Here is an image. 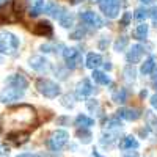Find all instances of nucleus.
I'll use <instances>...</instances> for the list:
<instances>
[{
    "label": "nucleus",
    "instance_id": "obj_32",
    "mask_svg": "<svg viewBox=\"0 0 157 157\" xmlns=\"http://www.w3.org/2000/svg\"><path fill=\"white\" fill-rule=\"evenodd\" d=\"M85 36V29H82V27H78L74 33H71V38L72 39H80V38H83Z\"/></svg>",
    "mask_w": 157,
    "mask_h": 157
},
{
    "label": "nucleus",
    "instance_id": "obj_48",
    "mask_svg": "<svg viewBox=\"0 0 157 157\" xmlns=\"http://www.w3.org/2000/svg\"><path fill=\"white\" fill-rule=\"evenodd\" d=\"M2 152H5V151H3V148H2V146H0V154H2Z\"/></svg>",
    "mask_w": 157,
    "mask_h": 157
},
{
    "label": "nucleus",
    "instance_id": "obj_41",
    "mask_svg": "<svg viewBox=\"0 0 157 157\" xmlns=\"http://www.w3.org/2000/svg\"><path fill=\"white\" fill-rule=\"evenodd\" d=\"M104 66H105V69H109V71L112 69V64H110V63H105V64H104Z\"/></svg>",
    "mask_w": 157,
    "mask_h": 157
},
{
    "label": "nucleus",
    "instance_id": "obj_36",
    "mask_svg": "<svg viewBox=\"0 0 157 157\" xmlns=\"http://www.w3.org/2000/svg\"><path fill=\"white\" fill-rule=\"evenodd\" d=\"M120 126H121V123H120V121H116V120L109 121V127H110V129H120Z\"/></svg>",
    "mask_w": 157,
    "mask_h": 157
},
{
    "label": "nucleus",
    "instance_id": "obj_28",
    "mask_svg": "<svg viewBox=\"0 0 157 157\" xmlns=\"http://www.w3.org/2000/svg\"><path fill=\"white\" fill-rule=\"evenodd\" d=\"M124 75H126V80L127 82L135 80V69H134V66H127L124 69Z\"/></svg>",
    "mask_w": 157,
    "mask_h": 157
},
{
    "label": "nucleus",
    "instance_id": "obj_24",
    "mask_svg": "<svg viewBox=\"0 0 157 157\" xmlns=\"http://www.w3.org/2000/svg\"><path fill=\"white\" fill-rule=\"evenodd\" d=\"M134 36H135L137 39H145V38L148 36V25H146V24L138 25V27L134 30Z\"/></svg>",
    "mask_w": 157,
    "mask_h": 157
},
{
    "label": "nucleus",
    "instance_id": "obj_47",
    "mask_svg": "<svg viewBox=\"0 0 157 157\" xmlns=\"http://www.w3.org/2000/svg\"><path fill=\"white\" fill-rule=\"evenodd\" d=\"M124 157H137V154H134V155H124Z\"/></svg>",
    "mask_w": 157,
    "mask_h": 157
},
{
    "label": "nucleus",
    "instance_id": "obj_6",
    "mask_svg": "<svg viewBox=\"0 0 157 157\" xmlns=\"http://www.w3.org/2000/svg\"><path fill=\"white\" fill-rule=\"evenodd\" d=\"M22 96H24V90H19V88H14V86H8L0 93V102L10 104V102H14V101L21 99Z\"/></svg>",
    "mask_w": 157,
    "mask_h": 157
},
{
    "label": "nucleus",
    "instance_id": "obj_39",
    "mask_svg": "<svg viewBox=\"0 0 157 157\" xmlns=\"http://www.w3.org/2000/svg\"><path fill=\"white\" fill-rule=\"evenodd\" d=\"M6 2H8V0H0V8L5 6V5H6Z\"/></svg>",
    "mask_w": 157,
    "mask_h": 157
},
{
    "label": "nucleus",
    "instance_id": "obj_18",
    "mask_svg": "<svg viewBox=\"0 0 157 157\" xmlns=\"http://www.w3.org/2000/svg\"><path fill=\"white\" fill-rule=\"evenodd\" d=\"M72 24H74V16L68 11H63V14H60V25L64 29H69L72 27Z\"/></svg>",
    "mask_w": 157,
    "mask_h": 157
},
{
    "label": "nucleus",
    "instance_id": "obj_13",
    "mask_svg": "<svg viewBox=\"0 0 157 157\" xmlns=\"http://www.w3.org/2000/svg\"><path fill=\"white\" fill-rule=\"evenodd\" d=\"M33 32H35L36 35H39V36H50L54 30H52V25H50V22L43 21V22H39V24H36V25H35Z\"/></svg>",
    "mask_w": 157,
    "mask_h": 157
},
{
    "label": "nucleus",
    "instance_id": "obj_46",
    "mask_svg": "<svg viewBox=\"0 0 157 157\" xmlns=\"http://www.w3.org/2000/svg\"><path fill=\"white\" fill-rule=\"evenodd\" d=\"M140 2H143V3H149L151 0H140Z\"/></svg>",
    "mask_w": 157,
    "mask_h": 157
},
{
    "label": "nucleus",
    "instance_id": "obj_16",
    "mask_svg": "<svg viewBox=\"0 0 157 157\" xmlns=\"http://www.w3.org/2000/svg\"><path fill=\"white\" fill-rule=\"evenodd\" d=\"M93 124H94V120L90 118V116H86V115H78L75 118V126H78L80 129H86V127L93 126Z\"/></svg>",
    "mask_w": 157,
    "mask_h": 157
},
{
    "label": "nucleus",
    "instance_id": "obj_1",
    "mask_svg": "<svg viewBox=\"0 0 157 157\" xmlns=\"http://www.w3.org/2000/svg\"><path fill=\"white\" fill-rule=\"evenodd\" d=\"M5 120L11 121L14 126H33L36 123V112L30 105H19L8 112Z\"/></svg>",
    "mask_w": 157,
    "mask_h": 157
},
{
    "label": "nucleus",
    "instance_id": "obj_21",
    "mask_svg": "<svg viewBox=\"0 0 157 157\" xmlns=\"http://www.w3.org/2000/svg\"><path fill=\"white\" fill-rule=\"evenodd\" d=\"M29 138V134L27 132H10L8 134V140H11V141H14V143H22V141H25Z\"/></svg>",
    "mask_w": 157,
    "mask_h": 157
},
{
    "label": "nucleus",
    "instance_id": "obj_4",
    "mask_svg": "<svg viewBox=\"0 0 157 157\" xmlns=\"http://www.w3.org/2000/svg\"><path fill=\"white\" fill-rule=\"evenodd\" d=\"M68 140H69V134L66 132V130H55L49 138V148L57 152L66 145Z\"/></svg>",
    "mask_w": 157,
    "mask_h": 157
},
{
    "label": "nucleus",
    "instance_id": "obj_22",
    "mask_svg": "<svg viewBox=\"0 0 157 157\" xmlns=\"http://www.w3.org/2000/svg\"><path fill=\"white\" fill-rule=\"evenodd\" d=\"M77 138L80 140L82 143H85V145H86V143L91 141L93 135H91V132H90L88 129H78V130H77Z\"/></svg>",
    "mask_w": 157,
    "mask_h": 157
},
{
    "label": "nucleus",
    "instance_id": "obj_12",
    "mask_svg": "<svg viewBox=\"0 0 157 157\" xmlns=\"http://www.w3.org/2000/svg\"><path fill=\"white\" fill-rule=\"evenodd\" d=\"M141 55H143V47L140 44H135V46H132V49L127 52V61L132 63V66H134L135 63H138L141 60Z\"/></svg>",
    "mask_w": 157,
    "mask_h": 157
},
{
    "label": "nucleus",
    "instance_id": "obj_42",
    "mask_svg": "<svg viewBox=\"0 0 157 157\" xmlns=\"http://www.w3.org/2000/svg\"><path fill=\"white\" fill-rule=\"evenodd\" d=\"M80 2H82V0H71L72 5H77V3H80Z\"/></svg>",
    "mask_w": 157,
    "mask_h": 157
},
{
    "label": "nucleus",
    "instance_id": "obj_43",
    "mask_svg": "<svg viewBox=\"0 0 157 157\" xmlns=\"http://www.w3.org/2000/svg\"><path fill=\"white\" fill-rule=\"evenodd\" d=\"M30 157H44V155H41V154H33V155H32V154H30Z\"/></svg>",
    "mask_w": 157,
    "mask_h": 157
},
{
    "label": "nucleus",
    "instance_id": "obj_34",
    "mask_svg": "<svg viewBox=\"0 0 157 157\" xmlns=\"http://www.w3.org/2000/svg\"><path fill=\"white\" fill-rule=\"evenodd\" d=\"M130 19H132V13L130 11H127V13H124V16H123V19H121V25H129V22H130Z\"/></svg>",
    "mask_w": 157,
    "mask_h": 157
},
{
    "label": "nucleus",
    "instance_id": "obj_11",
    "mask_svg": "<svg viewBox=\"0 0 157 157\" xmlns=\"http://www.w3.org/2000/svg\"><path fill=\"white\" fill-rule=\"evenodd\" d=\"M118 116L124 118L127 121H137L141 116V112L138 109H121V110H118Z\"/></svg>",
    "mask_w": 157,
    "mask_h": 157
},
{
    "label": "nucleus",
    "instance_id": "obj_19",
    "mask_svg": "<svg viewBox=\"0 0 157 157\" xmlns=\"http://www.w3.org/2000/svg\"><path fill=\"white\" fill-rule=\"evenodd\" d=\"M93 78L94 82L99 85H109L110 83V78L105 72H101V71H93Z\"/></svg>",
    "mask_w": 157,
    "mask_h": 157
},
{
    "label": "nucleus",
    "instance_id": "obj_30",
    "mask_svg": "<svg viewBox=\"0 0 157 157\" xmlns=\"http://www.w3.org/2000/svg\"><path fill=\"white\" fill-rule=\"evenodd\" d=\"M43 8H44V3L32 6V8H30V13H29L30 17H36V16H39V14H41V11H43Z\"/></svg>",
    "mask_w": 157,
    "mask_h": 157
},
{
    "label": "nucleus",
    "instance_id": "obj_9",
    "mask_svg": "<svg viewBox=\"0 0 157 157\" xmlns=\"http://www.w3.org/2000/svg\"><path fill=\"white\" fill-rule=\"evenodd\" d=\"M30 66H32L35 71H38V72H47V71L50 69L49 61H47L44 57H39V55L30 58Z\"/></svg>",
    "mask_w": 157,
    "mask_h": 157
},
{
    "label": "nucleus",
    "instance_id": "obj_33",
    "mask_svg": "<svg viewBox=\"0 0 157 157\" xmlns=\"http://www.w3.org/2000/svg\"><path fill=\"white\" fill-rule=\"evenodd\" d=\"M86 105H88V109L90 110H99V102L98 101H94V99H90L88 102H86Z\"/></svg>",
    "mask_w": 157,
    "mask_h": 157
},
{
    "label": "nucleus",
    "instance_id": "obj_35",
    "mask_svg": "<svg viewBox=\"0 0 157 157\" xmlns=\"http://www.w3.org/2000/svg\"><path fill=\"white\" fill-rule=\"evenodd\" d=\"M72 101H74L72 96H69V94H68V96H64V98H63V105H64V107H72V105H74V102H72Z\"/></svg>",
    "mask_w": 157,
    "mask_h": 157
},
{
    "label": "nucleus",
    "instance_id": "obj_8",
    "mask_svg": "<svg viewBox=\"0 0 157 157\" xmlns=\"http://www.w3.org/2000/svg\"><path fill=\"white\" fill-rule=\"evenodd\" d=\"M80 19H82V22H85L86 25H91V27H96V29L104 27V21L96 14L94 11H83V13H80Z\"/></svg>",
    "mask_w": 157,
    "mask_h": 157
},
{
    "label": "nucleus",
    "instance_id": "obj_2",
    "mask_svg": "<svg viewBox=\"0 0 157 157\" xmlns=\"http://www.w3.org/2000/svg\"><path fill=\"white\" fill-rule=\"evenodd\" d=\"M19 47V38L10 32L0 33V52L2 54H14V50Z\"/></svg>",
    "mask_w": 157,
    "mask_h": 157
},
{
    "label": "nucleus",
    "instance_id": "obj_44",
    "mask_svg": "<svg viewBox=\"0 0 157 157\" xmlns=\"http://www.w3.org/2000/svg\"><path fill=\"white\" fill-rule=\"evenodd\" d=\"M17 157H30V154H21V155H17Z\"/></svg>",
    "mask_w": 157,
    "mask_h": 157
},
{
    "label": "nucleus",
    "instance_id": "obj_38",
    "mask_svg": "<svg viewBox=\"0 0 157 157\" xmlns=\"http://www.w3.org/2000/svg\"><path fill=\"white\" fill-rule=\"evenodd\" d=\"M151 105H152L154 109H157V94H154V96L151 98Z\"/></svg>",
    "mask_w": 157,
    "mask_h": 157
},
{
    "label": "nucleus",
    "instance_id": "obj_27",
    "mask_svg": "<svg viewBox=\"0 0 157 157\" xmlns=\"http://www.w3.org/2000/svg\"><path fill=\"white\" fill-rule=\"evenodd\" d=\"M146 120H148V126H149V129L152 130L154 134H157V118H155L151 112H146Z\"/></svg>",
    "mask_w": 157,
    "mask_h": 157
},
{
    "label": "nucleus",
    "instance_id": "obj_49",
    "mask_svg": "<svg viewBox=\"0 0 157 157\" xmlns=\"http://www.w3.org/2000/svg\"><path fill=\"white\" fill-rule=\"evenodd\" d=\"M91 2H101V0H91Z\"/></svg>",
    "mask_w": 157,
    "mask_h": 157
},
{
    "label": "nucleus",
    "instance_id": "obj_31",
    "mask_svg": "<svg viewBox=\"0 0 157 157\" xmlns=\"http://www.w3.org/2000/svg\"><path fill=\"white\" fill-rule=\"evenodd\" d=\"M146 17H148V10L138 8V10L135 11V19H137V21H143V19H146Z\"/></svg>",
    "mask_w": 157,
    "mask_h": 157
},
{
    "label": "nucleus",
    "instance_id": "obj_7",
    "mask_svg": "<svg viewBox=\"0 0 157 157\" xmlns=\"http://www.w3.org/2000/svg\"><path fill=\"white\" fill-rule=\"evenodd\" d=\"M63 57H64V60H66L68 68H71V69H74V68L77 66V64L82 61L80 52H78L77 49H74V47L64 49V50H63Z\"/></svg>",
    "mask_w": 157,
    "mask_h": 157
},
{
    "label": "nucleus",
    "instance_id": "obj_29",
    "mask_svg": "<svg viewBox=\"0 0 157 157\" xmlns=\"http://www.w3.org/2000/svg\"><path fill=\"white\" fill-rule=\"evenodd\" d=\"M46 11L49 13L50 16H55V17H57V16H60L58 13H57V11H60V6H58L57 3H54V2H52V3H49V5H47Z\"/></svg>",
    "mask_w": 157,
    "mask_h": 157
},
{
    "label": "nucleus",
    "instance_id": "obj_40",
    "mask_svg": "<svg viewBox=\"0 0 157 157\" xmlns=\"http://www.w3.org/2000/svg\"><path fill=\"white\" fill-rule=\"evenodd\" d=\"M154 86H155V90H157V72H155V75H154Z\"/></svg>",
    "mask_w": 157,
    "mask_h": 157
},
{
    "label": "nucleus",
    "instance_id": "obj_26",
    "mask_svg": "<svg viewBox=\"0 0 157 157\" xmlns=\"http://www.w3.org/2000/svg\"><path fill=\"white\" fill-rule=\"evenodd\" d=\"M127 43H129V38L127 36H120L116 39V43H115V50H118V52H121V50H124L126 49V46H127Z\"/></svg>",
    "mask_w": 157,
    "mask_h": 157
},
{
    "label": "nucleus",
    "instance_id": "obj_20",
    "mask_svg": "<svg viewBox=\"0 0 157 157\" xmlns=\"http://www.w3.org/2000/svg\"><path fill=\"white\" fill-rule=\"evenodd\" d=\"M154 68H155V60H154V57H149L145 63L141 64V74L148 75V74H151L154 71Z\"/></svg>",
    "mask_w": 157,
    "mask_h": 157
},
{
    "label": "nucleus",
    "instance_id": "obj_15",
    "mask_svg": "<svg viewBox=\"0 0 157 157\" xmlns=\"http://www.w3.org/2000/svg\"><path fill=\"white\" fill-rule=\"evenodd\" d=\"M99 64H102V57L99 54H93V52H91V54L86 55V68L94 69Z\"/></svg>",
    "mask_w": 157,
    "mask_h": 157
},
{
    "label": "nucleus",
    "instance_id": "obj_23",
    "mask_svg": "<svg viewBox=\"0 0 157 157\" xmlns=\"http://www.w3.org/2000/svg\"><path fill=\"white\" fill-rule=\"evenodd\" d=\"M113 101L116 104H124L127 101V91L124 88H120L118 91H115L113 93Z\"/></svg>",
    "mask_w": 157,
    "mask_h": 157
},
{
    "label": "nucleus",
    "instance_id": "obj_3",
    "mask_svg": "<svg viewBox=\"0 0 157 157\" xmlns=\"http://www.w3.org/2000/svg\"><path fill=\"white\" fill-rule=\"evenodd\" d=\"M36 88H38V91L43 96L50 98V99L52 98H57L60 94V86L55 82L47 80V78H39V80L36 82Z\"/></svg>",
    "mask_w": 157,
    "mask_h": 157
},
{
    "label": "nucleus",
    "instance_id": "obj_17",
    "mask_svg": "<svg viewBox=\"0 0 157 157\" xmlns=\"http://www.w3.org/2000/svg\"><path fill=\"white\" fill-rule=\"evenodd\" d=\"M121 149H137L138 148V141L134 137H124L123 141L120 143Z\"/></svg>",
    "mask_w": 157,
    "mask_h": 157
},
{
    "label": "nucleus",
    "instance_id": "obj_45",
    "mask_svg": "<svg viewBox=\"0 0 157 157\" xmlns=\"http://www.w3.org/2000/svg\"><path fill=\"white\" fill-rule=\"evenodd\" d=\"M93 157H101V155H99V154H98V152L94 151V152H93Z\"/></svg>",
    "mask_w": 157,
    "mask_h": 157
},
{
    "label": "nucleus",
    "instance_id": "obj_10",
    "mask_svg": "<svg viewBox=\"0 0 157 157\" xmlns=\"http://www.w3.org/2000/svg\"><path fill=\"white\" fill-rule=\"evenodd\" d=\"M6 85L8 86H14V88H19V90H25L29 86V82L24 75H19V74H13L6 78Z\"/></svg>",
    "mask_w": 157,
    "mask_h": 157
},
{
    "label": "nucleus",
    "instance_id": "obj_5",
    "mask_svg": "<svg viewBox=\"0 0 157 157\" xmlns=\"http://www.w3.org/2000/svg\"><path fill=\"white\" fill-rule=\"evenodd\" d=\"M99 6L109 19H115L120 14V6L121 5H120V0H101Z\"/></svg>",
    "mask_w": 157,
    "mask_h": 157
},
{
    "label": "nucleus",
    "instance_id": "obj_37",
    "mask_svg": "<svg viewBox=\"0 0 157 157\" xmlns=\"http://www.w3.org/2000/svg\"><path fill=\"white\" fill-rule=\"evenodd\" d=\"M105 46H109V38L107 36H102V41L99 43V47L101 49H105Z\"/></svg>",
    "mask_w": 157,
    "mask_h": 157
},
{
    "label": "nucleus",
    "instance_id": "obj_14",
    "mask_svg": "<svg viewBox=\"0 0 157 157\" xmlns=\"http://www.w3.org/2000/svg\"><path fill=\"white\" fill-rule=\"evenodd\" d=\"M91 93H93V85H91V82L88 80V78H83V80L77 85V94L85 98Z\"/></svg>",
    "mask_w": 157,
    "mask_h": 157
},
{
    "label": "nucleus",
    "instance_id": "obj_25",
    "mask_svg": "<svg viewBox=\"0 0 157 157\" xmlns=\"http://www.w3.org/2000/svg\"><path fill=\"white\" fill-rule=\"evenodd\" d=\"M25 5H27L25 0H13V10H14L16 14H22L25 11Z\"/></svg>",
    "mask_w": 157,
    "mask_h": 157
}]
</instances>
